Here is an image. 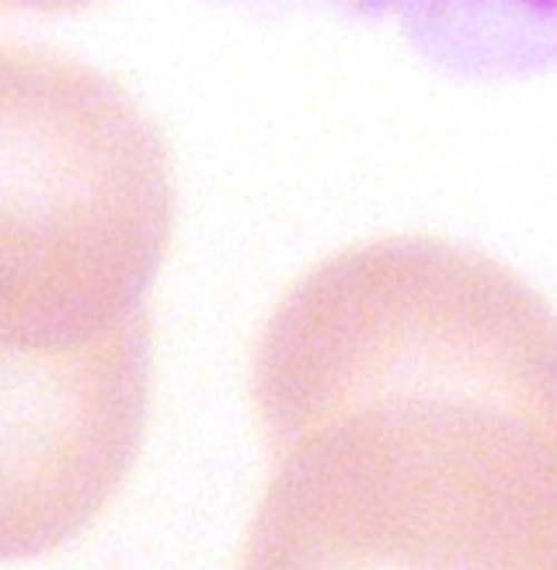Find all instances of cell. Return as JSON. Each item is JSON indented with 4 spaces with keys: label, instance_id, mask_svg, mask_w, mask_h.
Here are the masks:
<instances>
[{
    "label": "cell",
    "instance_id": "6da1fadb",
    "mask_svg": "<svg viewBox=\"0 0 557 570\" xmlns=\"http://www.w3.org/2000/svg\"><path fill=\"white\" fill-rule=\"evenodd\" d=\"M247 567L557 563V321L429 240L339 250L251 358Z\"/></svg>",
    "mask_w": 557,
    "mask_h": 570
},
{
    "label": "cell",
    "instance_id": "7a4b0ae2",
    "mask_svg": "<svg viewBox=\"0 0 557 570\" xmlns=\"http://www.w3.org/2000/svg\"><path fill=\"white\" fill-rule=\"evenodd\" d=\"M175 216L172 147L119 80L0 42V334L67 337L139 313Z\"/></svg>",
    "mask_w": 557,
    "mask_h": 570
},
{
    "label": "cell",
    "instance_id": "3957f363",
    "mask_svg": "<svg viewBox=\"0 0 557 570\" xmlns=\"http://www.w3.org/2000/svg\"><path fill=\"white\" fill-rule=\"evenodd\" d=\"M147 309L67 337L0 334V560L70 543L116 501L144 445Z\"/></svg>",
    "mask_w": 557,
    "mask_h": 570
},
{
    "label": "cell",
    "instance_id": "277c9868",
    "mask_svg": "<svg viewBox=\"0 0 557 570\" xmlns=\"http://www.w3.org/2000/svg\"><path fill=\"white\" fill-rule=\"evenodd\" d=\"M105 4V0H0V11L14 14H77Z\"/></svg>",
    "mask_w": 557,
    "mask_h": 570
},
{
    "label": "cell",
    "instance_id": "5b68a950",
    "mask_svg": "<svg viewBox=\"0 0 557 570\" xmlns=\"http://www.w3.org/2000/svg\"><path fill=\"white\" fill-rule=\"evenodd\" d=\"M398 4H436V0H398ZM450 4V0H439ZM467 4H481V0H467ZM491 4H509L529 18H557V0H491Z\"/></svg>",
    "mask_w": 557,
    "mask_h": 570
}]
</instances>
